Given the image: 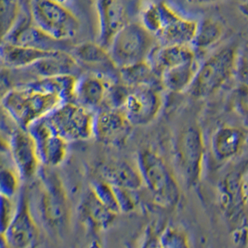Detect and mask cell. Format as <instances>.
<instances>
[{
    "label": "cell",
    "instance_id": "obj_1",
    "mask_svg": "<svg viewBox=\"0 0 248 248\" xmlns=\"http://www.w3.org/2000/svg\"><path fill=\"white\" fill-rule=\"evenodd\" d=\"M77 76L37 78L12 88L2 97V107L19 127L27 129L63 102L74 101Z\"/></svg>",
    "mask_w": 248,
    "mask_h": 248
},
{
    "label": "cell",
    "instance_id": "obj_2",
    "mask_svg": "<svg viewBox=\"0 0 248 248\" xmlns=\"http://www.w3.org/2000/svg\"><path fill=\"white\" fill-rule=\"evenodd\" d=\"M137 166L143 185L154 202L164 208L176 207L181 198L180 185L166 160L151 148L141 149L137 157Z\"/></svg>",
    "mask_w": 248,
    "mask_h": 248
},
{
    "label": "cell",
    "instance_id": "obj_3",
    "mask_svg": "<svg viewBox=\"0 0 248 248\" xmlns=\"http://www.w3.org/2000/svg\"><path fill=\"white\" fill-rule=\"evenodd\" d=\"M42 166L38 172L39 192L37 210L47 231L62 235L70 224L71 210L67 193L56 173Z\"/></svg>",
    "mask_w": 248,
    "mask_h": 248
},
{
    "label": "cell",
    "instance_id": "obj_4",
    "mask_svg": "<svg viewBox=\"0 0 248 248\" xmlns=\"http://www.w3.org/2000/svg\"><path fill=\"white\" fill-rule=\"evenodd\" d=\"M238 51L226 46L200 64L188 92L194 98H204L218 91L236 72Z\"/></svg>",
    "mask_w": 248,
    "mask_h": 248
},
{
    "label": "cell",
    "instance_id": "obj_5",
    "mask_svg": "<svg viewBox=\"0 0 248 248\" xmlns=\"http://www.w3.org/2000/svg\"><path fill=\"white\" fill-rule=\"evenodd\" d=\"M157 42L141 23L129 22L113 37L108 51L115 66L121 69L147 61Z\"/></svg>",
    "mask_w": 248,
    "mask_h": 248
},
{
    "label": "cell",
    "instance_id": "obj_6",
    "mask_svg": "<svg viewBox=\"0 0 248 248\" xmlns=\"http://www.w3.org/2000/svg\"><path fill=\"white\" fill-rule=\"evenodd\" d=\"M31 17L40 30L57 41L64 42L78 34V17L55 0H32Z\"/></svg>",
    "mask_w": 248,
    "mask_h": 248
},
{
    "label": "cell",
    "instance_id": "obj_7",
    "mask_svg": "<svg viewBox=\"0 0 248 248\" xmlns=\"http://www.w3.org/2000/svg\"><path fill=\"white\" fill-rule=\"evenodd\" d=\"M96 113L75 101L63 102L44 117L47 124L68 142L87 140L94 135Z\"/></svg>",
    "mask_w": 248,
    "mask_h": 248
},
{
    "label": "cell",
    "instance_id": "obj_8",
    "mask_svg": "<svg viewBox=\"0 0 248 248\" xmlns=\"http://www.w3.org/2000/svg\"><path fill=\"white\" fill-rule=\"evenodd\" d=\"M175 163L182 180L189 187L198 184L203 170L204 144L201 130L189 126L178 137L175 143Z\"/></svg>",
    "mask_w": 248,
    "mask_h": 248
},
{
    "label": "cell",
    "instance_id": "obj_9",
    "mask_svg": "<svg viewBox=\"0 0 248 248\" xmlns=\"http://www.w3.org/2000/svg\"><path fill=\"white\" fill-rule=\"evenodd\" d=\"M39 239V230L31 212L28 195L23 190L17 201L16 212L5 232H1L0 248L34 247Z\"/></svg>",
    "mask_w": 248,
    "mask_h": 248
},
{
    "label": "cell",
    "instance_id": "obj_10",
    "mask_svg": "<svg viewBox=\"0 0 248 248\" xmlns=\"http://www.w3.org/2000/svg\"><path fill=\"white\" fill-rule=\"evenodd\" d=\"M7 148L13 167L18 171L23 182L33 181L37 177L42 165L38 157L34 139L27 129L18 126L13 130Z\"/></svg>",
    "mask_w": 248,
    "mask_h": 248
},
{
    "label": "cell",
    "instance_id": "obj_11",
    "mask_svg": "<svg viewBox=\"0 0 248 248\" xmlns=\"http://www.w3.org/2000/svg\"><path fill=\"white\" fill-rule=\"evenodd\" d=\"M163 97L157 88H131L123 106L126 117L134 126L153 123L162 110Z\"/></svg>",
    "mask_w": 248,
    "mask_h": 248
},
{
    "label": "cell",
    "instance_id": "obj_12",
    "mask_svg": "<svg viewBox=\"0 0 248 248\" xmlns=\"http://www.w3.org/2000/svg\"><path fill=\"white\" fill-rule=\"evenodd\" d=\"M134 125L121 108H102L95 114L93 137L102 144L121 147L132 134Z\"/></svg>",
    "mask_w": 248,
    "mask_h": 248
},
{
    "label": "cell",
    "instance_id": "obj_13",
    "mask_svg": "<svg viewBox=\"0 0 248 248\" xmlns=\"http://www.w3.org/2000/svg\"><path fill=\"white\" fill-rule=\"evenodd\" d=\"M27 130L34 139L42 166L55 168L64 162L67 156L68 141L58 135L44 118L34 122Z\"/></svg>",
    "mask_w": 248,
    "mask_h": 248
},
{
    "label": "cell",
    "instance_id": "obj_14",
    "mask_svg": "<svg viewBox=\"0 0 248 248\" xmlns=\"http://www.w3.org/2000/svg\"><path fill=\"white\" fill-rule=\"evenodd\" d=\"M162 23L155 36L161 45H191L198 22L182 17L166 2H159Z\"/></svg>",
    "mask_w": 248,
    "mask_h": 248
},
{
    "label": "cell",
    "instance_id": "obj_15",
    "mask_svg": "<svg viewBox=\"0 0 248 248\" xmlns=\"http://www.w3.org/2000/svg\"><path fill=\"white\" fill-rule=\"evenodd\" d=\"M117 80L120 78L89 72L77 78L74 101L97 113L104 106L110 88Z\"/></svg>",
    "mask_w": 248,
    "mask_h": 248
},
{
    "label": "cell",
    "instance_id": "obj_16",
    "mask_svg": "<svg viewBox=\"0 0 248 248\" xmlns=\"http://www.w3.org/2000/svg\"><path fill=\"white\" fill-rule=\"evenodd\" d=\"M98 19V43L108 49L113 37L128 21L123 0H95Z\"/></svg>",
    "mask_w": 248,
    "mask_h": 248
},
{
    "label": "cell",
    "instance_id": "obj_17",
    "mask_svg": "<svg viewBox=\"0 0 248 248\" xmlns=\"http://www.w3.org/2000/svg\"><path fill=\"white\" fill-rule=\"evenodd\" d=\"M71 54L81 68H86L93 73L119 78V69L115 66L108 49L98 42L81 43L74 46Z\"/></svg>",
    "mask_w": 248,
    "mask_h": 248
},
{
    "label": "cell",
    "instance_id": "obj_18",
    "mask_svg": "<svg viewBox=\"0 0 248 248\" xmlns=\"http://www.w3.org/2000/svg\"><path fill=\"white\" fill-rule=\"evenodd\" d=\"M3 42L14 45L26 46L46 50L62 49L59 46L61 41H57L46 34L34 24L32 17L19 18L9 34L2 37Z\"/></svg>",
    "mask_w": 248,
    "mask_h": 248
},
{
    "label": "cell",
    "instance_id": "obj_19",
    "mask_svg": "<svg viewBox=\"0 0 248 248\" xmlns=\"http://www.w3.org/2000/svg\"><path fill=\"white\" fill-rule=\"evenodd\" d=\"M78 213L82 224L95 236L112 226L117 216L102 204L91 190L82 198Z\"/></svg>",
    "mask_w": 248,
    "mask_h": 248
},
{
    "label": "cell",
    "instance_id": "obj_20",
    "mask_svg": "<svg viewBox=\"0 0 248 248\" xmlns=\"http://www.w3.org/2000/svg\"><path fill=\"white\" fill-rule=\"evenodd\" d=\"M195 59L197 55L191 45H161L158 43L147 62L161 78L165 71Z\"/></svg>",
    "mask_w": 248,
    "mask_h": 248
},
{
    "label": "cell",
    "instance_id": "obj_21",
    "mask_svg": "<svg viewBox=\"0 0 248 248\" xmlns=\"http://www.w3.org/2000/svg\"><path fill=\"white\" fill-rule=\"evenodd\" d=\"M98 176L113 186L124 187L139 191L143 186V181L138 166L127 161H109L98 167Z\"/></svg>",
    "mask_w": 248,
    "mask_h": 248
},
{
    "label": "cell",
    "instance_id": "obj_22",
    "mask_svg": "<svg viewBox=\"0 0 248 248\" xmlns=\"http://www.w3.org/2000/svg\"><path fill=\"white\" fill-rule=\"evenodd\" d=\"M80 68L78 62L71 52L59 49L27 69H31L37 78H50L77 76Z\"/></svg>",
    "mask_w": 248,
    "mask_h": 248
},
{
    "label": "cell",
    "instance_id": "obj_23",
    "mask_svg": "<svg viewBox=\"0 0 248 248\" xmlns=\"http://www.w3.org/2000/svg\"><path fill=\"white\" fill-rule=\"evenodd\" d=\"M54 51L26 46L14 45L2 41L1 61L3 66L7 69H27L46 57L49 56Z\"/></svg>",
    "mask_w": 248,
    "mask_h": 248
},
{
    "label": "cell",
    "instance_id": "obj_24",
    "mask_svg": "<svg viewBox=\"0 0 248 248\" xmlns=\"http://www.w3.org/2000/svg\"><path fill=\"white\" fill-rule=\"evenodd\" d=\"M245 142L244 132L235 126L223 125L217 129L211 140V149L215 158L226 161L240 152Z\"/></svg>",
    "mask_w": 248,
    "mask_h": 248
},
{
    "label": "cell",
    "instance_id": "obj_25",
    "mask_svg": "<svg viewBox=\"0 0 248 248\" xmlns=\"http://www.w3.org/2000/svg\"><path fill=\"white\" fill-rule=\"evenodd\" d=\"M199 66L200 63L198 62L197 59H195L165 71L161 75L163 88L175 93L188 91L196 76Z\"/></svg>",
    "mask_w": 248,
    "mask_h": 248
},
{
    "label": "cell",
    "instance_id": "obj_26",
    "mask_svg": "<svg viewBox=\"0 0 248 248\" xmlns=\"http://www.w3.org/2000/svg\"><path fill=\"white\" fill-rule=\"evenodd\" d=\"M119 78L129 88L154 87L158 89L159 86H163L161 78L147 61L119 69Z\"/></svg>",
    "mask_w": 248,
    "mask_h": 248
},
{
    "label": "cell",
    "instance_id": "obj_27",
    "mask_svg": "<svg viewBox=\"0 0 248 248\" xmlns=\"http://www.w3.org/2000/svg\"><path fill=\"white\" fill-rule=\"evenodd\" d=\"M222 35L223 27L220 23L210 18L203 19L198 22L197 31L191 46L197 55L216 45Z\"/></svg>",
    "mask_w": 248,
    "mask_h": 248
},
{
    "label": "cell",
    "instance_id": "obj_28",
    "mask_svg": "<svg viewBox=\"0 0 248 248\" xmlns=\"http://www.w3.org/2000/svg\"><path fill=\"white\" fill-rule=\"evenodd\" d=\"M91 190L99 199V201L114 214L121 213L117 197L112 184L98 178L97 180L91 182Z\"/></svg>",
    "mask_w": 248,
    "mask_h": 248
},
{
    "label": "cell",
    "instance_id": "obj_29",
    "mask_svg": "<svg viewBox=\"0 0 248 248\" xmlns=\"http://www.w3.org/2000/svg\"><path fill=\"white\" fill-rule=\"evenodd\" d=\"M189 242L187 232L178 226H165L160 235V248H189Z\"/></svg>",
    "mask_w": 248,
    "mask_h": 248
},
{
    "label": "cell",
    "instance_id": "obj_30",
    "mask_svg": "<svg viewBox=\"0 0 248 248\" xmlns=\"http://www.w3.org/2000/svg\"><path fill=\"white\" fill-rule=\"evenodd\" d=\"M23 182L16 169L2 166L0 172L1 195L14 198L21 188Z\"/></svg>",
    "mask_w": 248,
    "mask_h": 248
},
{
    "label": "cell",
    "instance_id": "obj_31",
    "mask_svg": "<svg viewBox=\"0 0 248 248\" xmlns=\"http://www.w3.org/2000/svg\"><path fill=\"white\" fill-rule=\"evenodd\" d=\"M0 12L2 37H4L19 20L20 8L18 0H0Z\"/></svg>",
    "mask_w": 248,
    "mask_h": 248
},
{
    "label": "cell",
    "instance_id": "obj_32",
    "mask_svg": "<svg viewBox=\"0 0 248 248\" xmlns=\"http://www.w3.org/2000/svg\"><path fill=\"white\" fill-rule=\"evenodd\" d=\"M140 23L142 26L155 36L157 35L162 23V15L159 2L149 3L142 9L140 12Z\"/></svg>",
    "mask_w": 248,
    "mask_h": 248
},
{
    "label": "cell",
    "instance_id": "obj_33",
    "mask_svg": "<svg viewBox=\"0 0 248 248\" xmlns=\"http://www.w3.org/2000/svg\"><path fill=\"white\" fill-rule=\"evenodd\" d=\"M113 189L117 197L121 213L133 212L139 204V197L137 194L138 191L117 186H113Z\"/></svg>",
    "mask_w": 248,
    "mask_h": 248
},
{
    "label": "cell",
    "instance_id": "obj_34",
    "mask_svg": "<svg viewBox=\"0 0 248 248\" xmlns=\"http://www.w3.org/2000/svg\"><path fill=\"white\" fill-rule=\"evenodd\" d=\"M232 105L236 113L248 124V86L241 84L232 95Z\"/></svg>",
    "mask_w": 248,
    "mask_h": 248
},
{
    "label": "cell",
    "instance_id": "obj_35",
    "mask_svg": "<svg viewBox=\"0 0 248 248\" xmlns=\"http://www.w3.org/2000/svg\"><path fill=\"white\" fill-rule=\"evenodd\" d=\"M16 205L13 203V198L1 195V232H5L12 222L16 212Z\"/></svg>",
    "mask_w": 248,
    "mask_h": 248
},
{
    "label": "cell",
    "instance_id": "obj_36",
    "mask_svg": "<svg viewBox=\"0 0 248 248\" xmlns=\"http://www.w3.org/2000/svg\"><path fill=\"white\" fill-rule=\"evenodd\" d=\"M155 225L148 226L146 232L143 238V243L141 244V247L143 248H160V235L162 232V229L158 230Z\"/></svg>",
    "mask_w": 248,
    "mask_h": 248
},
{
    "label": "cell",
    "instance_id": "obj_37",
    "mask_svg": "<svg viewBox=\"0 0 248 248\" xmlns=\"http://www.w3.org/2000/svg\"><path fill=\"white\" fill-rule=\"evenodd\" d=\"M235 75L241 84L248 86V53L238 57Z\"/></svg>",
    "mask_w": 248,
    "mask_h": 248
},
{
    "label": "cell",
    "instance_id": "obj_38",
    "mask_svg": "<svg viewBox=\"0 0 248 248\" xmlns=\"http://www.w3.org/2000/svg\"><path fill=\"white\" fill-rule=\"evenodd\" d=\"M239 12L248 19V0H244L239 4Z\"/></svg>",
    "mask_w": 248,
    "mask_h": 248
},
{
    "label": "cell",
    "instance_id": "obj_39",
    "mask_svg": "<svg viewBox=\"0 0 248 248\" xmlns=\"http://www.w3.org/2000/svg\"><path fill=\"white\" fill-rule=\"evenodd\" d=\"M188 1L194 5H210V4L221 2L223 0H188Z\"/></svg>",
    "mask_w": 248,
    "mask_h": 248
},
{
    "label": "cell",
    "instance_id": "obj_40",
    "mask_svg": "<svg viewBox=\"0 0 248 248\" xmlns=\"http://www.w3.org/2000/svg\"><path fill=\"white\" fill-rule=\"evenodd\" d=\"M243 187V192H244V196L246 198V200L248 201V175L247 177V180L242 184Z\"/></svg>",
    "mask_w": 248,
    "mask_h": 248
},
{
    "label": "cell",
    "instance_id": "obj_41",
    "mask_svg": "<svg viewBox=\"0 0 248 248\" xmlns=\"http://www.w3.org/2000/svg\"><path fill=\"white\" fill-rule=\"evenodd\" d=\"M55 1L61 3V4H63V5H65V6H67L68 3L71 2V0H55Z\"/></svg>",
    "mask_w": 248,
    "mask_h": 248
}]
</instances>
